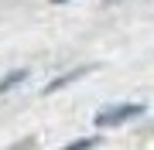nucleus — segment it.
<instances>
[{"label":"nucleus","instance_id":"1","mask_svg":"<svg viewBox=\"0 0 154 150\" xmlns=\"http://www.w3.org/2000/svg\"><path fill=\"white\" fill-rule=\"evenodd\" d=\"M140 106H134V102H123V106H103V109L96 113V126L99 130H110V126H120L123 119H134V116H140Z\"/></svg>","mask_w":154,"mask_h":150},{"label":"nucleus","instance_id":"2","mask_svg":"<svg viewBox=\"0 0 154 150\" xmlns=\"http://www.w3.org/2000/svg\"><path fill=\"white\" fill-rule=\"evenodd\" d=\"M86 72H89V68H72L69 75H62V78H55V82H48V85H45V92L51 96L55 89H62V85H69V82H75V78H79V75H86Z\"/></svg>","mask_w":154,"mask_h":150},{"label":"nucleus","instance_id":"3","mask_svg":"<svg viewBox=\"0 0 154 150\" xmlns=\"http://www.w3.org/2000/svg\"><path fill=\"white\" fill-rule=\"evenodd\" d=\"M24 75H28V72H24V68H17L14 75H7L4 82H0V96H4V92H11V89H14L17 82H24Z\"/></svg>","mask_w":154,"mask_h":150},{"label":"nucleus","instance_id":"4","mask_svg":"<svg viewBox=\"0 0 154 150\" xmlns=\"http://www.w3.org/2000/svg\"><path fill=\"white\" fill-rule=\"evenodd\" d=\"M103 4H106V7H110V4H120V0H103Z\"/></svg>","mask_w":154,"mask_h":150},{"label":"nucleus","instance_id":"5","mask_svg":"<svg viewBox=\"0 0 154 150\" xmlns=\"http://www.w3.org/2000/svg\"><path fill=\"white\" fill-rule=\"evenodd\" d=\"M51 4H69V0H51Z\"/></svg>","mask_w":154,"mask_h":150}]
</instances>
